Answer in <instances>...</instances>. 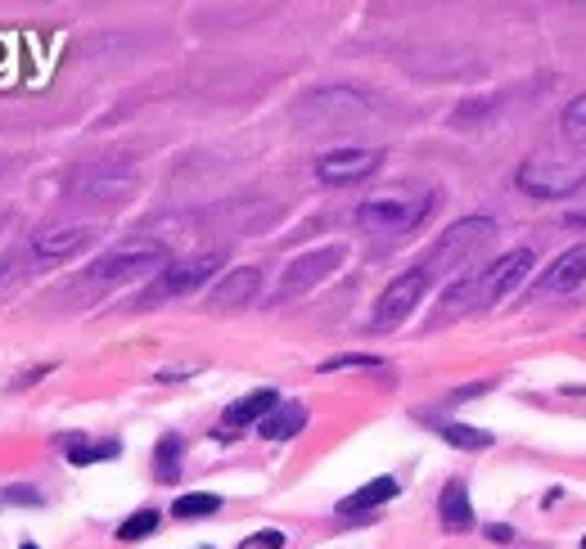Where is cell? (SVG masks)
<instances>
[{
  "mask_svg": "<svg viewBox=\"0 0 586 549\" xmlns=\"http://www.w3.org/2000/svg\"><path fill=\"white\" fill-rule=\"evenodd\" d=\"M564 221H568V226H577V230H586V208H577V213H568Z\"/></svg>",
  "mask_w": 586,
  "mask_h": 549,
  "instance_id": "26",
  "label": "cell"
},
{
  "mask_svg": "<svg viewBox=\"0 0 586 549\" xmlns=\"http://www.w3.org/2000/svg\"><path fill=\"white\" fill-rule=\"evenodd\" d=\"M339 266H343V248H339V244L294 257V261L285 266V274H280V284H276V302L302 298L307 289H316V284H325V280H330V274H335Z\"/></svg>",
  "mask_w": 586,
  "mask_h": 549,
  "instance_id": "6",
  "label": "cell"
},
{
  "mask_svg": "<svg viewBox=\"0 0 586 549\" xmlns=\"http://www.w3.org/2000/svg\"><path fill=\"white\" fill-rule=\"evenodd\" d=\"M496 235V226L487 221V217H470V221H455L438 244H433V252H429V261H424V270L433 274V270H455L461 261H470L487 239Z\"/></svg>",
  "mask_w": 586,
  "mask_h": 549,
  "instance_id": "7",
  "label": "cell"
},
{
  "mask_svg": "<svg viewBox=\"0 0 586 549\" xmlns=\"http://www.w3.org/2000/svg\"><path fill=\"white\" fill-rule=\"evenodd\" d=\"M19 549H37V545H32V540H28V545H19Z\"/></svg>",
  "mask_w": 586,
  "mask_h": 549,
  "instance_id": "27",
  "label": "cell"
},
{
  "mask_svg": "<svg viewBox=\"0 0 586 549\" xmlns=\"http://www.w3.org/2000/svg\"><path fill=\"white\" fill-rule=\"evenodd\" d=\"M393 496H398V483H393V477H374V483H366L361 491H352V496L339 500V514H343V518H361V514L388 505Z\"/></svg>",
  "mask_w": 586,
  "mask_h": 549,
  "instance_id": "15",
  "label": "cell"
},
{
  "mask_svg": "<svg viewBox=\"0 0 586 549\" xmlns=\"http://www.w3.org/2000/svg\"><path fill=\"white\" fill-rule=\"evenodd\" d=\"M442 437H446L451 446H461V450H487V446H492V433L470 428V424H442Z\"/></svg>",
  "mask_w": 586,
  "mask_h": 549,
  "instance_id": "17",
  "label": "cell"
},
{
  "mask_svg": "<svg viewBox=\"0 0 586 549\" xmlns=\"http://www.w3.org/2000/svg\"><path fill=\"white\" fill-rule=\"evenodd\" d=\"M438 518L446 531H470L474 527V505H470V487L465 483H446L438 496Z\"/></svg>",
  "mask_w": 586,
  "mask_h": 549,
  "instance_id": "14",
  "label": "cell"
},
{
  "mask_svg": "<svg viewBox=\"0 0 586 549\" xmlns=\"http://www.w3.org/2000/svg\"><path fill=\"white\" fill-rule=\"evenodd\" d=\"M217 509H222V500H217V496H176L172 518L189 522V518H208V514H217Z\"/></svg>",
  "mask_w": 586,
  "mask_h": 549,
  "instance_id": "18",
  "label": "cell"
},
{
  "mask_svg": "<svg viewBox=\"0 0 586 549\" xmlns=\"http://www.w3.org/2000/svg\"><path fill=\"white\" fill-rule=\"evenodd\" d=\"M95 226H63V230H45V235H37V244H32V257L37 261H69V257H78L82 248H91L95 244Z\"/></svg>",
  "mask_w": 586,
  "mask_h": 549,
  "instance_id": "10",
  "label": "cell"
},
{
  "mask_svg": "<svg viewBox=\"0 0 586 549\" xmlns=\"http://www.w3.org/2000/svg\"><path fill=\"white\" fill-rule=\"evenodd\" d=\"M239 549H285V536L280 531H253Z\"/></svg>",
  "mask_w": 586,
  "mask_h": 549,
  "instance_id": "24",
  "label": "cell"
},
{
  "mask_svg": "<svg viewBox=\"0 0 586 549\" xmlns=\"http://www.w3.org/2000/svg\"><path fill=\"white\" fill-rule=\"evenodd\" d=\"M0 280H6V266H0Z\"/></svg>",
  "mask_w": 586,
  "mask_h": 549,
  "instance_id": "28",
  "label": "cell"
},
{
  "mask_svg": "<svg viewBox=\"0 0 586 549\" xmlns=\"http://www.w3.org/2000/svg\"><path fill=\"white\" fill-rule=\"evenodd\" d=\"M6 500H14V505H41V496H37V491H28V487H19V491H10Z\"/></svg>",
  "mask_w": 586,
  "mask_h": 549,
  "instance_id": "25",
  "label": "cell"
},
{
  "mask_svg": "<svg viewBox=\"0 0 586 549\" xmlns=\"http://www.w3.org/2000/svg\"><path fill=\"white\" fill-rule=\"evenodd\" d=\"M257 289H263V274H257L253 266H239V270H226L222 284L208 293V307L213 311H235V307H248L257 298Z\"/></svg>",
  "mask_w": 586,
  "mask_h": 549,
  "instance_id": "11",
  "label": "cell"
},
{
  "mask_svg": "<svg viewBox=\"0 0 586 549\" xmlns=\"http://www.w3.org/2000/svg\"><path fill=\"white\" fill-rule=\"evenodd\" d=\"M582 545H586V536H582Z\"/></svg>",
  "mask_w": 586,
  "mask_h": 549,
  "instance_id": "29",
  "label": "cell"
},
{
  "mask_svg": "<svg viewBox=\"0 0 586 549\" xmlns=\"http://www.w3.org/2000/svg\"><path fill=\"white\" fill-rule=\"evenodd\" d=\"M320 370H379L374 356H335V361H325Z\"/></svg>",
  "mask_w": 586,
  "mask_h": 549,
  "instance_id": "23",
  "label": "cell"
},
{
  "mask_svg": "<svg viewBox=\"0 0 586 549\" xmlns=\"http://www.w3.org/2000/svg\"><path fill=\"white\" fill-rule=\"evenodd\" d=\"M586 185V158L568 154H537L518 167V189L533 198H568Z\"/></svg>",
  "mask_w": 586,
  "mask_h": 549,
  "instance_id": "3",
  "label": "cell"
},
{
  "mask_svg": "<svg viewBox=\"0 0 586 549\" xmlns=\"http://www.w3.org/2000/svg\"><path fill=\"white\" fill-rule=\"evenodd\" d=\"M429 280L433 274L424 270V266H415V270H402L393 284H388L383 293H379V302H374V315H370V329H398L415 307H420V298L429 293Z\"/></svg>",
  "mask_w": 586,
  "mask_h": 549,
  "instance_id": "4",
  "label": "cell"
},
{
  "mask_svg": "<svg viewBox=\"0 0 586 549\" xmlns=\"http://www.w3.org/2000/svg\"><path fill=\"white\" fill-rule=\"evenodd\" d=\"M226 266V252H199V257H185V261H172L158 280H154V289L141 298L145 307L150 302H163V298H181V293H194L199 284H208L213 274Z\"/></svg>",
  "mask_w": 586,
  "mask_h": 549,
  "instance_id": "5",
  "label": "cell"
},
{
  "mask_svg": "<svg viewBox=\"0 0 586 549\" xmlns=\"http://www.w3.org/2000/svg\"><path fill=\"white\" fill-rule=\"evenodd\" d=\"M429 213H433V194H374L357 208V226L366 235L398 239L411 235Z\"/></svg>",
  "mask_w": 586,
  "mask_h": 549,
  "instance_id": "1",
  "label": "cell"
},
{
  "mask_svg": "<svg viewBox=\"0 0 586 549\" xmlns=\"http://www.w3.org/2000/svg\"><path fill=\"white\" fill-rule=\"evenodd\" d=\"M154 464H158V477H163V483H176V473H181V437H176V433H167V437L158 442Z\"/></svg>",
  "mask_w": 586,
  "mask_h": 549,
  "instance_id": "19",
  "label": "cell"
},
{
  "mask_svg": "<svg viewBox=\"0 0 586 549\" xmlns=\"http://www.w3.org/2000/svg\"><path fill=\"white\" fill-rule=\"evenodd\" d=\"M383 154L379 149H335L316 163V180L320 185H361L379 172Z\"/></svg>",
  "mask_w": 586,
  "mask_h": 549,
  "instance_id": "9",
  "label": "cell"
},
{
  "mask_svg": "<svg viewBox=\"0 0 586 549\" xmlns=\"http://www.w3.org/2000/svg\"><path fill=\"white\" fill-rule=\"evenodd\" d=\"M172 261H167V248L158 239H126L117 248H109L86 274L91 284H122V280H136V274H163Z\"/></svg>",
  "mask_w": 586,
  "mask_h": 549,
  "instance_id": "2",
  "label": "cell"
},
{
  "mask_svg": "<svg viewBox=\"0 0 586 549\" xmlns=\"http://www.w3.org/2000/svg\"><path fill=\"white\" fill-rule=\"evenodd\" d=\"M263 428V437L267 442H289V437H298L302 428H307V405H298V401H289V405H276L271 415L257 424Z\"/></svg>",
  "mask_w": 586,
  "mask_h": 549,
  "instance_id": "16",
  "label": "cell"
},
{
  "mask_svg": "<svg viewBox=\"0 0 586 549\" xmlns=\"http://www.w3.org/2000/svg\"><path fill=\"white\" fill-rule=\"evenodd\" d=\"M582 280H586V244L559 252V257L551 261V270H542L537 293H573Z\"/></svg>",
  "mask_w": 586,
  "mask_h": 549,
  "instance_id": "12",
  "label": "cell"
},
{
  "mask_svg": "<svg viewBox=\"0 0 586 549\" xmlns=\"http://www.w3.org/2000/svg\"><path fill=\"white\" fill-rule=\"evenodd\" d=\"M113 455H117V442H100V446L69 442V459H73V464H95V459H113Z\"/></svg>",
  "mask_w": 586,
  "mask_h": 549,
  "instance_id": "21",
  "label": "cell"
},
{
  "mask_svg": "<svg viewBox=\"0 0 586 549\" xmlns=\"http://www.w3.org/2000/svg\"><path fill=\"white\" fill-rule=\"evenodd\" d=\"M280 405V396L271 392V387H257V392H248V396H239L235 405H226V428H248V424H263L271 410Z\"/></svg>",
  "mask_w": 586,
  "mask_h": 549,
  "instance_id": "13",
  "label": "cell"
},
{
  "mask_svg": "<svg viewBox=\"0 0 586 549\" xmlns=\"http://www.w3.org/2000/svg\"><path fill=\"white\" fill-rule=\"evenodd\" d=\"M158 522H163V518H158L154 509H141V514H132V518L117 527V540H145V536L158 531Z\"/></svg>",
  "mask_w": 586,
  "mask_h": 549,
  "instance_id": "20",
  "label": "cell"
},
{
  "mask_svg": "<svg viewBox=\"0 0 586 549\" xmlns=\"http://www.w3.org/2000/svg\"><path fill=\"white\" fill-rule=\"evenodd\" d=\"M559 122H564V131H568V135H586V95L568 100V104H564V117H559Z\"/></svg>",
  "mask_w": 586,
  "mask_h": 549,
  "instance_id": "22",
  "label": "cell"
},
{
  "mask_svg": "<svg viewBox=\"0 0 586 549\" xmlns=\"http://www.w3.org/2000/svg\"><path fill=\"white\" fill-rule=\"evenodd\" d=\"M533 266H537L533 248H514V252L496 257V261H492V270L479 280V307H496L501 298H510L518 284L528 280V270H533Z\"/></svg>",
  "mask_w": 586,
  "mask_h": 549,
  "instance_id": "8",
  "label": "cell"
}]
</instances>
